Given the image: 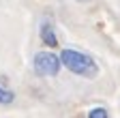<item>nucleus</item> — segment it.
I'll use <instances>...</instances> for the list:
<instances>
[{"label": "nucleus", "instance_id": "f257e3e1", "mask_svg": "<svg viewBox=\"0 0 120 118\" xmlns=\"http://www.w3.org/2000/svg\"><path fill=\"white\" fill-rule=\"evenodd\" d=\"M60 60H62V67L69 69L71 73L79 77H86V80H94L99 75V65L94 62L92 56H88L79 49H71V47H64L60 52Z\"/></svg>", "mask_w": 120, "mask_h": 118}, {"label": "nucleus", "instance_id": "423d86ee", "mask_svg": "<svg viewBox=\"0 0 120 118\" xmlns=\"http://www.w3.org/2000/svg\"><path fill=\"white\" fill-rule=\"evenodd\" d=\"M77 2H90V0H77Z\"/></svg>", "mask_w": 120, "mask_h": 118}, {"label": "nucleus", "instance_id": "7ed1b4c3", "mask_svg": "<svg viewBox=\"0 0 120 118\" xmlns=\"http://www.w3.org/2000/svg\"><path fill=\"white\" fill-rule=\"evenodd\" d=\"M39 37L47 47H58V37H56V28L49 19H43L39 28Z\"/></svg>", "mask_w": 120, "mask_h": 118}, {"label": "nucleus", "instance_id": "f03ea898", "mask_svg": "<svg viewBox=\"0 0 120 118\" xmlns=\"http://www.w3.org/2000/svg\"><path fill=\"white\" fill-rule=\"evenodd\" d=\"M60 67H62V60L60 56H56L54 52H37L32 58V69L39 77H56L60 73Z\"/></svg>", "mask_w": 120, "mask_h": 118}, {"label": "nucleus", "instance_id": "39448f33", "mask_svg": "<svg viewBox=\"0 0 120 118\" xmlns=\"http://www.w3.org/2000/svg\"><path fill=\"white\" fill-rule=\"evenodd\" d=\"M88 118H109V114L105 107H92L88 112Z\"/></svg>", "mask_w": 120, "mask_h": 118}, {"label": "nucleus", "instance_id": "20e7f679", "mask_svg": "<svg viewBox=\"0 0 120 118\" xmlns=\"http://www.w3.org/2000/svg\"><path fill=\"white\" fill-rule=\"evenodd\" d=\"M15 101V90L9 86V82L0 75V105H11Z\"/></svg>", "mask_w": 120, "mask_h": 118}]
</instances>
